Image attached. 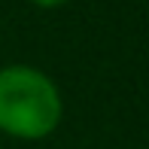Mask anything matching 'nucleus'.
Here are the masks:
<instances>
[{"label": "nucleus", "mask_w": 149, "mask_h": 149, "mask_svg": "<svg viewBox=\"0 0 149 149\" xmlns=\"http://www.w3.org/2000/svg\"><path fill=\"white\" fill-rule=\"evenodd\" d=\"M61 94L46 73L28 64L0 70V131L22 140H43L61 122Z\"/></svg>", "instance_id": "f257e3e1"}, {"label": "nucleus", "mask_w": 149, "mask_h": 149, "mask_svg": "<svg viewBox=\"0 0 149 149\" xmlns=\"http://www.w3.org/2000/svg\"><path fill=\"white\" fill-rule=\"evenodd\" d=\"M33 6H43V9H52V6H61V3H67V0H31Z\"/></svg>", "instance_id": "f03ea898"}]
</instances>
